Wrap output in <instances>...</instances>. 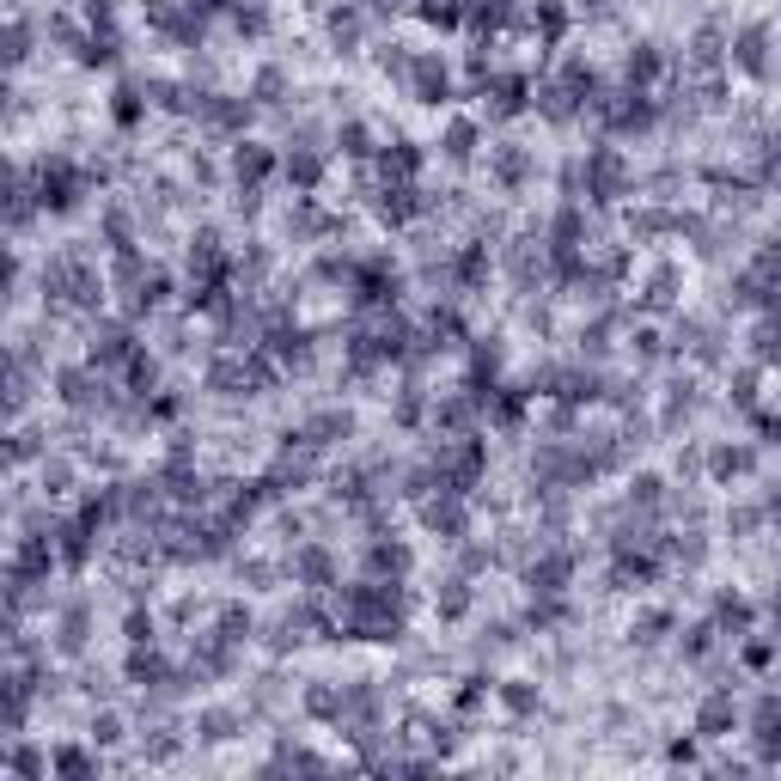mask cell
I'll return each instance as SVG.
<instances>
[{
  "instance_id": "obj_1",
  "label": "cell",
  "mask_w": 781,
  "mask_h": 781,
  "mask_svg": "<svg viewBox=\"0 0 781 781\" xmlns=\"http://www.w3.org/2000/svg\"><path fill=\"white\" fill-rule=\"evenodd\" d=\"M581 184H586V196H593V202H622V196H629V160H622L617 147H586Z\"/></svg>"
},
{
  "instance_id": "obj_2",
  "label": "cell",
  "mask_w": 781,
  "mask_h": 781,
  "mask_svg": "<svg viewBox=\"0 0 781 781\" xmlns=\"http://www.w3.org/2000/svg\"><path fill=\"white\" fill-rule=\"evenodd\" d=\"M80 189H86V177H80V165L74 160H43V172H37V202L50 214H67L74 202H80Z\"/></svg>"
},
{
  "instance_id": "obj_3",
  "label": "cell",
  "mask_w": 781,
  "mask_h": 781,
  "mask_svg": "<svg viewBox=\"0 0 781 781\" xmlns=\"http://www.w3.org/2000/svg\"><path fill=\"white\" fill-rule=\"evenodd\" d=\"M403 80H410V93L422 98V105H446L452 98V67L440 62L434 50H415L410 67H403Z\"/></svg>"
},
{
  "instance_id": "obj_4",
  "label": "cell",
  "mask_w": 781,
  "mask_h": 781,
  "mask_svg": "<svg viewBox=\"0 0 781 781\" xmlns=\"http://www.w3.org/2000/svg\"><path fill=\"white\" fill-rule=\"evenodd\" d=\"M293 581L312 593H336V556L324 543H293Z\"/></svg>"
},
{
  "instance_id": "obj_5",
  "label": "cell",
  "mask_w": 781,
  "mask_h": 781,
  "mask_svg": "<svg viewBox=\"0 0 781 781\" xmlns=\"http://www.w3.org/2000/svg\"><path fill=\"white\" fill-rule=\"evenodd\" d=\"M727 62L739 67V74H751V80H763L769 74V25H745L739 37L727 43Z\"/></svg>"
},
{
  "instance_id": "obj_6",
  "label": "cell",
  "mask_w": 781,
  "mask_h": 781,
  "mask_svg": "<svg viewBox=\"0 0 781 781\" xmlns=\"http://www.w3.org/2000/svg\"><path fill=\"white\" fill-rule=\"evenodd\" d=\"M275 172V153H269L263 141H232V177H239V189L245 196H257V184H263V177Z\"/></svg>"
},
{
  "instance_id": "obj_7",
  "label": "cell",
  "mask_w": 781,
  "mask_h": 781,
  "mask_svg": "<svg viewBox=\"0 0 781 781\" xmlns=\"http://www.w3.org/2000/svg\"><path fill=\"white\" fill-rule=\"evenodd\" d=\"M739 727V702H733V690H708L696 708V733L702 739H727V733Z\"/></svg>"
},
{
  "instance_id": "obj_8",
  "label": "cell",
  "mask_w": 781,
  "mask_h": 781,
  "mask_svg": "<svg viewBox=\"0 0 781 781\" xmlns=\"http://www.w3.org/2000/svg\"><path fill=\"white\" fill-rule=\"evenodd\" d=\"M525 581H531V593H562V586L574 581V550H538Z\"/></svg>"
},
{
  "instance_id": "obj_9",
  "label": "cell",
  "mask_w": 781,
  "mask_h": 781,
  "mask_svg": "<svg viewBox=\"0 0 781 781\" xmlns=\"http://www.w3.org/2000/svg\"><path fill=\"white\" fill-rule=\"evenodd\" d=\"M665 74V55L660 43H636V50L622 55V80H629V93H653V80Z\"/></svg>"
},
{
  "instance_id": "obj_10",
  "label": "cell",
  "mask_w": 781,
  "mask_h": 781,
  "mask_svg": "<svg viewBox=\"0 0 781 781\" xmlns=\"http://www.w3.org/2000/svg\"><path fill=\"white\" fill-rule=\"evenodd\" d=\"M489 172H495V184H501V189H525V177H531V153L507 141V147H495V153H489Z\"/></svg>"
},
{
  "instance_id": "obj_11",
  "label": "cell",
  "mask_w": 781,
  "mask_h": 781,
  "mask_svg": "<svg viewBox=\"0 0 781 781\" xmlns=\"http://www.w3.org/2000/svg\"><path fill=\"white\" fill-rule=\"evenodd\" d=\"M367 568H372V581H403V568H410V550L403 543H391V538H379L367 550Z\"/></svg>"
},
{
  "instance_id": "obj_12",
  "label": "cell",
  "mask_w": 781,
  "mask_h": 781,
  "mask_svg": "<svg viewBox=\"0 0 781 781\" xmlns=\"http://www.w3.org/2000/svg\"><path fill=\"white\" fill-rule=\"evenodd\" d=\"M281 172H288V184L300 189V196H312V189H318V177H324V160H318V153H312V147H293V153H288V165H281Z\"/></svg>"
},
{
  "instance_id": "obj_13",
  "label": "cell",
  "mask_w": 781,
  "mask_h": 781,
  "mask_svg": "<svg viewBox=\"0 0 781 781\" xmlns=\"http://www.w3.org/2000/svg\"><path fill=\"white\" fill-rule=\"evenodd\" d=\"M440 147H446V160H452V165H464L470 153H477V122H470V117H458V122L446 129V141H440Z\"/></svg>"
},
{
  "instance_id": "obj_14",
  "label": "cell",
  "mask_w": 781,
  "mask_h": 781,
  "mask_svg": "<svg viewBox=\"0 0 781 781\" xmlns=\"http://www.w3.org/2000/svg\"><path fill=\"white\" fill-rule=\"evenodd\" d=\"M715 482H733V477H745V470H751V452L745 446H715Z\"/></svg>"
},
{
  "instance_id": "obj_15",
  "label": "cell",
  "mask_w": 781,
  "mask_h": 781,
  "mask_svg": "<svg viewBox=\"0 0 781 781\" xmlns=\"http://www.w3.org/2000/svg\"><path fill=\"white\" fill-rule=\"evenodd\" d=\"M50 769H55V775H74V781H80V775H98V763L80 751V745H62V751L50 757Z\"/></svg>"
},
{
  "instance_id": "obj_16",
  "label": "cell",
  "mask_w": 781,
  "mask_h": 781,
  "mask_svg": "<svg viewBox=\"0 0 781 781\" xmlns=\"http://www.w3.org/2000/svg\"><path fill=\"white\" fill-rule=\"evenodd\" d=\"M251 98L257 105H281V98H288V74H281V67H263L251 80Z\"/></svg>"
},
{
  "instance_id": "obj_17",
  "label": "cell",
  "mask_w": 781,
  "mask_h": 781,
  "mask_svg": "<svg viewBox=\"0 0 781 781\" xmlns=\"http://www.w3.org/2000/svg\"><path fill=\"white\" fill-rule=\"evenodd\" d=\"M141 86H117V98H110V117L122 122V129H134V122H141Z\"/></svg>"
},
{
  "instance_id": "obj_18",
  "label": "cell",
  "mask_w": 781,
  "mask_h": 781,
  "mask_svg": "<svg viewBox=\"0 0 781 781\" xmlns=\"http://www.w3.org/2000/svg\"><path fill=\"white\" fill-rule=\"evenodd\" d=\"M501 702L513 708V715H531V708H538V690H531L525 677H507V684H501Z\"/></svg>"
},
{
  "instance_id": "obj_19",
  "label": "cell",
  "mask_w": 781,
  "mask_h": 781,
  "mask_svg": "<svg viewBox=\"0 0 781 781\" xmlns=\"http://www.w3.org/2000/svg\"><path fill=\"white\" fill-rule=\"evenodd\" d=\"M464 610H470V586L446 581V593H440V617H464Z\"/></svg>"
},
{
  "instance_id": "obj_20",
  "label": "cell",
  "mask_w": 781,
  "mask_h": 781,
  "mask_svg": "<svg viewBox=\"0 0 781 781\" xmlns=\"http://www.w3.org/2000/svg\"><path fill=\"white\" fill-rule=\"evenodd\" d=\"M232 727H239V715H226V708L202 715V739H232Z\"/></svg>"
},
{
  "instance_id": "obj_21",
  "label": "cell",
  "mask_w": 781,
  "mask_h": 781,
  "mask_svg": "<svg viewBox=\"0 0 781 781\" xmlns=\"http://www.w3.org/2000/svg\"><path fill=\"white\" fill-rule=\"evenodd\" d=\"M93 739H98V745H117V739H122V720H117V715H98V720H93Z\"/></svg>"
}]
</instances>
